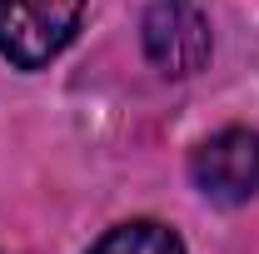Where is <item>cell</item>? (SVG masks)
Returning a JSON list of instances; mask_svg holds the SVG:
<instances>
[{
    "label": "cell",
    "mask_w": 259,
    "mask_h": 254,
    "mask_svg": "<svg viewBox=\"0 0 259 254\" xmlns=\"http://www.w3.org/2000/svg\"><path fill=\"white\" fill-rule=\"evenodd\" d=\"M85 0H0V55L15 70H40L75 40Z\"/></svg>",
    "instance_id": "1"
},
{
    "label": "cell",
    "mask_w": 259,
    "mask_h": 254,
    "mask_svg": "<svg viewBox=\"0 0 259 254\" xmlns=\"http://www.w3.org/2000/svg\"><path fill=\"white\" fill-rule=\"evenodd\" d=\"M140 35H145L150 65L160 75H175V80L199 75L209 65V50H214L209 20H204V10L190 5V0H155L145 10V20H140Z\"/></svg>",
    "instance_id": "2"
},
{
    "label": "cell",
    "mask_w": 259,
    "mask_h": 254,
    "mask_svg": "<svg viewBox=\"0 0 259 254\" xmlns=\"http://www.w3.org/2000/svg\"><path fill=\"white\" fill-rule=\"evenodd\" d=\"M190 180L209 204H244L259 194V130H220L190 155Z\"/></svg>",
    "instance_id": "3"
},
{
    "label": "cell",
    "mask_w": 259,
    "mask_h": 254,
    "mask_svg": "<svg viewBox=\"0 0 259 254\" xmlns=\"http://www.w3.org/2000/svg\"><path fill=\"white\" fill-rule=\"evenodd\" d=\"M90 254H185V239L160 220H130L115 224Z\"/></svg>",
    "instance_id": "4"
}]
</instances>
